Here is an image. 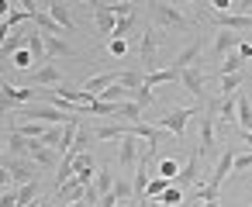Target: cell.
<instances>
[{
	"label": "cell",
	"instance_id": "18",
	"mask_svg": "<svg viewBox=\"0 0 252 207\" xmlns=\"http://www.w3.org/2000/svg\"><path fill=\"white\" fill-rule=\"evenodd\" d=\"M214 21L221 25V31H249L252 28L249 14H214Z\"/></svg>",
	"mask_w": 252,
	"mask_h": 207
},
{
	"label": "cell",
	"instance_id": "2",
	"mask_svg": "<svg viewBox=\"0 0 252 207\" xmlns=\"http://www.w3.org/2000/svg\"><path fill=\"white\" fill-rule=\"evenodd\" d=\"M193 114H197V107H173V111H166V114L156 121V128H159V131H169V135H176V138H183Z\"/></svg>",
	"mask_w": 252,
	"mask_h": 207
},
{
	"label": "cell",
	"instance_id": "13",
	"mask_svg": "<svg viewBox=\"0 0 252 207\" xmlns=\"http://www.w3.org/2000/svg\"><path fill=\"white\" fill-rule=\"evenodd\" d=\"M138 152H142L138 138H135V135H125V138H121V155H118L121 169H135V166H138Z\"/></svg>",
	"mask_w": 252,
	"mask_h": 207
},
{
	"label": "cell",
	"instance_id": "31",
	"mask_svg": "<svg viewBox=\"0 0 252 207\" xmlns=\"http://www.w3.org/2000/svg\"><path fill=\"white\" fill-rule=\"evenodd\" d=\"M218 111H221V118H224V124H228V121H235V114H238V100H235V97H221V100H218Z\"/></svg>",
	"mask_w": 252,
	"mask_h": 207
},
{
	"label": "cell",
	"instance_id": "4",
	"mask_svg": "<svg viewBox=\"0 0 252 207\" xmlns=\"http://www.w3.org/2000/svg\"><path fill=\"white\" fill-rule=\"evenodd\" d=\"M7 173H11V179H14V186H25V183H38V166L32 162V159H14V155H7L4 162Z\"/></svg>",
	"mask_w": 252,
	"mask_h": 207
},
{
	"label": "cell",
	"instance_id": "39",
	"mask_svg": "<svg viewBox=\"0 0 252 207\" xmlns=\"http://www.w3.org/2000/svg\"><path fill=\"white\" fill-rule=\"evenodd\" d=\"M32 62H35V59H32V52H28V49L14 52V66H18V69H28V73H32Z\"/></svg>",
	"mask_w": 252,
	"mask_h": 207
},
{
	"label": "cell",
	"instance_id": "41",
	"mask_svg": "<svg viewBox=\"0 0 252 207\" xmlns=\"http://www.w3.org/2000/svg\"><path fill=\"white\" fill-rule=\"evenodd\" d=\"M0 207H21V200H18V186L7 190V193H0Z\"/></svg>",
	"mask_w": 252,
	"mask_h": 207
},
{
	"label": "cell",
	"instance_id": "29",
	"mask_svg": "<svg viewBox=\"0 0 252 207\" xmlns=\"http://www.w3.org/2000/svg\"><path fill=\"white\" fill-rule=\"evenodd\" d=\"M166 190H169V179L156 176V179H149V186H145V200H159Z\"/></svg>",
	"mask_w": 252,
	"mask_h": 207
},
{
	"label": "cell",
	"instance_id": "14",
	"mask_svg": "<svg viewBox=\"0 0 252 207\" xmlns=\"http://www.w3.org/2000/svg\"><path fill=\"white\" fill-rule=\"evenodd\" d=\"M200 52H204V42L197 38V42H190V45H183L180 52H176V59H173V69L176 73H183L187 66H193V59H200Z\"/></svg>",
	"mask_w": 252,
	"mask_h": 207
},
{
	"label": "cell",
	"instance_id": "48",
	"mask_svg": "<svg viewBox=\"0 0 252 207\" xmlns=\"http://www.w3.org/2000/svg\"><path fill=\"white\" fill-rule=\"evenodd\" d=\"M200 207H221V204H218V200H204Z\"/></svg>",
	"mask_w": 252,
	"mask_h": 207
},
{
	"label": "cell",
	"instance_id": "53",
	"mask_svg": "<svg viewBox=\"0 0 252 207\" xmlns=\"http://www.w3.org/2000/svg\"><path fill=\"white\" fill-rule=\"evenodd\" d=\"M249 14H252V7H249Z\"/></svg>",
	"mask_w": 252,
	"mask_h": 207
},
{
	"label": "cell",
	"instance_id": "5",
	"mask_svg": "<svg viewBox=\"0 0 252 207\" xmlns=\"http://www.w3.org/2000/svg\"><path fill=\"white\" fill-rule=\"evenodd\" d=\"M152 7V14H156V21L159 25H166V28H187L190 21H187V14L180 11V7H173V4H149Z\"/></svg>",
	"mask_w": 252,
	"mask_h": 207
},
{
	"label": "cell",
	"instance_id": "16",
	"mask_svg": "<svg viewBox=\"0 0 252 207\" xmlns=\"http://www.w3.org/2000/svg\"><path fill=\"white\" fill-rule=\"evenodd\" d=\"M28 52H32V59L38 62V66H49V52H45V35L38 31V28H32L28 31V45H25Z\"/></svg>",
	"mask_w": 252,
	"mask_h": 207
},
{
	"label": "cell",
	"instance_id": "32",
	"mask_svg": "<svg viewBox=\"0 0 252 207\" xmlns=\"http://www.w3.org/2000/svg\"><path fill=\"white\" fill-rule=\"evenodd\" d=\"M59 138H63V124H52V128H45V135H42L38 142H42L45 148H52V152H56V148H59Z\"/></svg>",
	"mask_w": 252,
	"mask_h": 207
},
{
	"label": "cell",
	"instance_id": "23",
	"mask_svg": "<svg viewBox=\"0 0 252 207\" xmlns=\"http://www.w3.org/2000/svg\"><path fill=\"white\" fill-rule=\"evenodd\" d=\"M235 100H238V114H235L238 128H242V131H252V104H249L245 90H238V93H235Z\"/></svg>",
	"mask_w": 252,
	"mask_h": 207
},
{
	"label": "cell",
	"instance_id": "11",
	"mask_svg": "<svg viewBox=\"0 0 252 207\" xmlns=\"http://www.w3.org/2000/svg\"><path fill=\"white\" fill-rule=\"evenodd\" d=\"M121 73H125V69H111V73H100V76H94V80H87V83H83L80 90H87L90 97H100V93H104L107 87H114V83L121 80Z\"/></svg>",
	"mask_w": 252,
	"mask_h": 207
},
{
	"label": "cell",
	"instance_id": "1",
	"mask_svg": "<svg viewBox=\"0 0 252 207\" xmlns=\"http://www.w3.org/2000/svg\"><path fill=\"white\" fill-rule=\"evenodd\" d=\"M218 100H211L207 104V114H200V148H197V159H207V155H214V148H218Z\"/></svg>",
	"mask_w": 252,
	"mask_h": 207
},
{
	"label": "cell",
	"instance_id": "51",
	"mask_svg": "<svg viewBox=\"0 0 252 207\" xmlns=\"http://www.w3.org/2000/svg\"><path fill=\"white\" fill-rule=\"evenodd\" d=\"M4 159H7V155H4V142H0V162H4Z\"/></svg>",
	"mask_w": 252,
	"mask_h": 207
},
{
	"label": "cell",
	"instance_id": "38",
	"mask_svg": "<svg viewBox=\"0 0 252 207\" xmlns=\"http://www.w3.org/2000/svg\"><path fill=\"white\" fill-rule=\"evenodd\" d=\"M159 204H162V207H180V204H183V193H180V186H169V190L159 197Z\"/></svg>",
	"mask_w": 252,
	"mask_h": 207
},
{
	"label": "cell",
	"instance_id": "27",
	"mask_svg": "<svg viewBox=\"0 0 252 207\" xmlns=\"http://www.w3.org/2000/svg\"><path fill=\"white\" fill-rule=\"evenodd\" d=\"M94 186H97V193H100V197L114 190V179H111V166H100V169H97V176H94Z\"/></svg>",
	"mask_w": 252,
	"mask_h": 207
},
{
	"label": "cell",
	"instance_id": "19",
	"mask_svg": "<svg viewBox=\"0 0 252 207\" xmlns=\"http://www.w3.org/2000/svg\"><path fill=\"white\" fill-rule=\"evenodd\" d=\"M7 155H14V159H28V145H32V138H25V135H18V131H11L7 128Z\"/></svg>",
	"mask_w": 252,
	"mask_h": 207
},
{
	"label": "cell",
	"instance_id": "15",
	"mask_svg": "<svg viewBox=\"0 0 252 207\" xmlns=\"http://www.w3.org/2000/svg\"><path fill=\"white\" fill-rule=\"evenodd\" d=\"M28 159H32L35 166H42V169H56V152L45 148L38 138H32V145H28Z\"/></svg>",
	"mask_w": 252,
	"mask_h": 207
},
{
	"label": "cell",
	"instance_id": "12",
	"mask_svg": "<svg viewBox=\"0 0 252 207\" xmlns=\"http://www.w3.org/2000/svg\"><path fill=\"white\" fill-rule=\"evenodd\" d=\"M180 83L187 87V93H190L193 100H204V73H200L197 66H187V69L180 73Z\"/></svg>",
	"mask_w": 252,
	"mask_h": 207
},
{
	"label": "cell",
	"instance_id": "30",
	"mask_svg": "<svg viewBox=\"0 0 252 207\" xmlns=\"http://www.w3.org/2000/svg\"><path fill=\"white\" fill-rule=\"evenodd\" d=\"M45 52H49V59H52V56H73V49H69L63 38H49V35H45Z\"/></svg>",
	"mask_w": 252,
	"mask_h": 207
},
{
	"label": "cell",
	"instance_id": "33",
	"mask_svg": "<svg viewBox=\"0 0 252 207\" xmlns=\"http://www.w3.org/2000/svg\"><path fill=\"white\" fill-rule=\"evenodd\" d=\"M73 159H76V155H63L59 173H56V186H63V183H69V179H73Z\"/></svg>",
	"mask_w": 252,
	"mask_h": 207
},
{
	"label": "cell",
	"instance_id": "35",
	"mask_svg": "<svg viewBox=\"0 0 252 207\" xmlns=\"http://www.w3.org/2000/svg\"><path fill=\"white\" fill-rule=\"evenodd\" d=\"M197 166H200V159H197V152H193V155H190V162L180 169V176H176V179H180V183H193V179H197Z\"/></svg>",
	"mask_w": 252,
	"mask_h": 207
},
{
	"label": "cell",
	"instance_id": "44",
	"mask_svg": "<svg viewBox=\"0 0 252 207\" xmlns=\"http://www.w3.org/2000/svg\"><path fill=\"white\" fill-rule=\"evenodd\" d=\"M128 52V42H121V38H111V56H125Z\"/></svg>",
	"mask_w": 252,
	"mask_h": 207
},
{
	"label": "cell",
	"instance_id": "6",
	"mask_svg": "<svg viewBox=\"0 0 252 207\" xmlns=\"http://www.w3.org/2000/svg\"><path fill=\"white\" fill-rule=\"evenodd\" d=\"M238 49H242V35H238V31H218L214 42H211L214 59H228V56L238 52Z\"/></svg>",
	"mask_w": 252,
	"mask_h": 207
},
{
	"label": "cell",
	"instance_id": "17",
	"mask_svg": "<svg viewBox=\"0 0 252 207\" xmlns=\"http://www.w3.org/2000/svg\"><path fill=\"white\" fill-rule=\"evenodd\" d=\"M45 11H49V18L59 25V28H66V31H73L76 28V21H73V11H69V4H42Z\"/></svg>",
	"mask_w": 252,
	"mask_h": 207
},
{
	"label": "cell",
	"instance_id": "25",
	"mask_svg": "<svg viewBox=\"0 0 252 207\" xmlns=\"http://www.w3.org/2000/svg\"><path fill=\"white\" fill-rule=\"evenodd\" d=\"M245 87V73H235V76H221V97H235L238 90Z\"/></svg>",
	"mask_w": 252,
	"mask_h": 207
},
{
	"label": "cell",
	"instance_id": "45",
	"mask_svg": "<svg viewBox=\"0 0 252 207\" xmlns=\"http://www.w3.org/2000/svg\"><path fill=\"white\" fill-rule=\"evenodd\" d=\"M100 207H118V200H114V193H104V197H100Z\"/></svg>",
	"mask_w": 252,
	"mask_h": 207
},
{
	"label": "cell",
	"instance_id": "43",
	"mask_svg": "<svg viewBox=\"0 0 252 207\" xmlns=\"http://www.w3.org/2000/svg\"><path fill=\"white\" fill-rule=\"evenodd\" d=\"M135 104H138V107H149V104H152V90H149V87H142V90L135 93Z\"/></svg>",
	"mask_w": 252,
	"mask_h": 207
},
{
	"label": "cell",
	"instance_id": "26",
	"mask_svg": "<svg viewBox=\"0 0 252 207\" xmlns=\"http://www.w3.org/2000/svg\"><path fill=\"white\" fill-rule=\"evenodd\" d=\"M135 25H138V14H131V18H118V25H114V35H111V38H121V42H128V38H131L128 31H135Z\"/></svg>",
	"mask_w": 252,
	"mask_h": 207
},
{
	"label": "cell",
	"instance_id": "24",
	"mask_svg": "<svg viewBox=\"0 0 252 207\" xmlns=\"http://www.w3.org/2000/svg\"><path fill=\"white\" fill-rule=\"evenodd\" d=\"M173 80H180V73L173 69V66H166V69H156V73H145V80H142V87H159V83H173Z\"/></svg>",
	"mask_w": 252,
	"mask_h": 207
},
{
	"label": "cell",
	"instance_id": "28",
	"mask_svg": "<svg viewBox=\"0 0 252 207\" xmlns=\"http://www.w3.org/2000/svg\"><path fill=\"white\" fill-rule=\"evenodd\" d=\"M235 73H245V59L238 52H231L224 62H221V76H235Z\"/></svg>",
	"mask_w": 252,
	"mask_h": 207
},
{
	"label": "cell",
	"instance_id": "50",
	"mask_svg": "<svg viewBox=\"0 0 252 207\" xmlns=\"http://www.w3.org/2000/svg\"><path fill=\"white\" fill-rule=\"evenodd\" d=\"M69 207H87V204H83V200H73V204H69Z\"/></svg>",
	"mask_w": 252,
	"mask_h": 207
},
{
	"label": "cell",
	"instance_id": "8",
	"mask_svg": "<svg viewBox=\"0 0 252 207\" xmlns=\"http://www.w3.org/2000/svg\"><path fill=\"white\" fill-rule=\"evenodd\" d=\"M90 7H94V21H97L100 38H111V35H114V25H118V18H114V11H111V4L97 0V4H90Z\"/></svg>",
	"mask_w": 252,
	"mask_h": 207
},
{
	"label": "cell",
	"instance_id": "10",
	"mask_svg": "<svg viewBox=\"0 0 252 207\" xmlns=\"http://www.w3.org/2000/svg\"><path fill=\"white\" fill-rule=\"evenodd\" d=\"M94 176H97V166H94V155L83 152L73 159V179H80L83 186H94Z\"/></svg>",
	"mask_w": 252,
	"mask_h": 207
},
{
	"label": "cell",
	"instance_id": "36",
	"mask_svg": "<svg viewBox=\"0 0 252 207\" xmlns=\"http://www.w3.org/2000/svg\"><path fill=\"white\" fill-rule=\"evenodd\" d=\"M159 176H162V179H169V183H173V179H176V176H180V166H176V162H173V159H159Z\"/></svg>",
	"mask_w": 252,
	"mask_h": 207
},
{
	"label": "cell",
	"instance_id": "49",
	"mask_svg": "<svg viewBox=\"0 0 252 207\" xmlns=\"http://www.w3.org/2000/svg\"><path fill=\"white\" fill-rule=\"evenodd\" d=\"M118 207H138V204H135V200H125V204H118Z\"/></svg>",
	"mask_w": 252,
	"mask_h": 207
},
{
	"label": "cell",
	"instance_id": "46",
	"mask_svg": "<svg viewBox=\"0 0 252 207\" xmlns=\"http://www.w3.org/2000/svg\"><path fill=\"white\" fill-rule=\"evenodd\" d=\"M238 135H242V142H245V145H252V131H238Z\"/></svg>",
	"mask_w": 252,
	"mask_h": 207
},
{
	"label": "cell",
	"instance_id": "40",
	"mask_svg": "<svg viewBox=\"0 0 252 207\" xmlns=\"http://www.w3.org/2000/svg\"><path fill=\"white\" fill-rule=\"evenodd\" d=\"M252 166V152H242V155H235V166H231V173H245Z\"/></svg>",
	"mask_w": 252,
	"mask_h": 207
},
{
	"label": "cell",
	"instance_id": "9",
	"mask_svg": "<svg viewBox=\"0 0 252 207\" xmlns=\"http://www.w3.org/2000/svg\"><path fill=\"white\" fill-rule=\"evenodd\" d=\"M28 87H63V73H59V66H38L35 73H28Z\"/></svg>",
	"mask_w": 252,
	"mask_h": 207
},
{
	"label": "cell",
	"instance_id": "37",
	"mask_svg": "<svg viewBox=\"0 0 252 207\" xmlns=\"http://www.w3.org/2000/svg\"><path fill=\"white\" fill-rule=\"evenodd\" d=\"M35 197H38V183H25V186H18V200H21V204H38Z\"/></svg>",
	"mask_w": 252,
	"mask_h": 207
},
{
	"label": "cell",
	"instance_id": "3",
	"mask_svg": "<svg viewBox=\"0 0 252 207\" xmlns=\"http://www.w3.org/2000/svg\"><path fill=\"white\" fill-rule=\"evenodd\" d=\"M35 93L32 87H11V83H0V114L4 111H18L25 104H35Z\"/></svg>",
	"mask_w": 252,
	"mask_h": 207
},
{
	"label": "cell",
	"instance_id": "52",
	"mask_svg": "<svg viewBox=\"0 0 252 207\" xmlns=\"http://www.w3.org/2000/svg\"><path fill=\"white\" fill-rule=\"evenodd\" d=\"M94 207H100V204H94Z\"/></svg>",
	"mask_w": 252,
	"mask_h": 207
},
{
	"label": "cell",
	"instance_id": "21",
	"mask_svg": "<svg viewBox=\"0 0 252 207\" xmlns=\"http://www.w3.org/2000/svg\"><path fill=\"white\" fill-rule=\"evenodd\" d=\"M125 135H128V124H125V121H114V124H97V128H94V142L125 138Z\"/></svg>",
	"mask_w": 252,
	"mask_h": 207
},
{
	"label": "cell",
	"instance_id": "42",
	"mask_svg": "<svg viewBox=\"0 0 252 207\" xmlns=\"http://www.w3.org/2000/svg\"><path fill=\"white\" fill-rule=\"evenodd\" d=\"M7 190H14V179H11V173L0 166V193H7Z\"/></svg>",
	"mask_w": 252,
	"mask_h": 207
},
{
	"label": "cell",
	"instance_id": "22",
	"mask_svg": "<svg viewBox=\"0 0 252 207\" xmlns=\"http://www.w3.org/2000/svg\"><path fill=\"white\" fill-rule=\"evenodd\" d=\"M76 131H80V118L66 121V124H63V138H59V148H56V152L69 155V152H73V145H76Z\"/></svg>",
	"mask_w": 252,
	"mask_h": 207
},
{
	"label": "cell",
	"instance_id": "34",
	"mask_svg": "<svg viewBox=\"0 0 252 207\" xmlns=\"http://www.w3.org/2000/svg\"><path fill=\"white\" fill-rule=\"evenodd\" d=\"M111 193H114V200H118V204L135 200V190H131V183H128V179H114V190H111Z\"/></svg>",
	"mask_w": 252,
	"mask_h": 207
},
{
	"label": "cell",
	"instance_id": "54",
	"mask_svg": "<svg viewBox=\"0 0 252 207\" xmlns=\"http://www.w3.org/2000/svg\"><path fill=\"white\" fill-rule=\"evenodd\" d=\"M0 118H4V114H0Z\"/></svg>",
	"mask_w": 252,
	"mask_h": 207
},
{
	"label": "cell",
	"instance_id": "20",
	"mask_svg": "<svg viewBox=\"0 0 252 207\" xmlns=\"http://www.w3.org/2000/svg\"><path fill=\"white\" fill-rule=\"evenodd\" d=\"M32 25H35V28L42 31V35H49V38H59V25H56V21L49 18V11H45L42 4H38V11H35V18H32Z\"/></svg>",
	"mask_w": 252,
	"mask_h": 207
},
{
	"label": "cell",
	"instance_id": "47",
	"mask_svg": "<svg viewBox=\"0 0 252 207\" xmlns=\"http://www.w3.org/2000/svg\"><path fill=\"white\" fill-rule=\"evenodd\" d=\"M142 207H162L159 200H142Z\"/></svg>",
	"mask_w": 252,
	"mask_h": 207
},
{
	"label": "cell",
	"instance_id": "7",
	"mask_svg": "<svg viewBox=\"0 0 252 207\" xmlns=\"http://www.w3.org/2000/svg\"><path fill=\"white\" fill-rule=\"evenodd\" d=\"M156 49H159V31L156 28H149L142 38H138V52H142V66L149 69V73H156L159 66H156Z\"/></svg>",
	"mask_w": 252,
	"mask_h": 207
}]
</instances>
